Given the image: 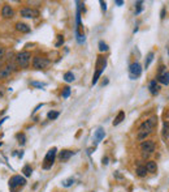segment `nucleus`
<instances>
[{"label":"nucleus","instance_id":"f257e3e1","mask_svg":"<svg viewBox=\"0 0 169 192\" xmlns=\"http://www.w3.org/2000/svg\"><path fill=\"white\" fill-rule=\"evenodd\" d=\"M31 60V54L29 51H22V52L17 54L16 56V61H17V66L21 68H27Z\"/></svg>","mask_w":169,"mask_h":192},{"label":"nucleus","instance_id":"f03ea898","mask_svg":"<svg viewBox=\"0 0 169 192\" xmlns=\"http://www.w3.org/2000/svg\"><path fill=\"white\" fill-rule=\"evenodd\" d=\"M56 152H57L56 148H52V149H49L48 152H47L46 157H44V161H43L44 170H48V169L52 167V165H53V162H55V158H56Z\"/></svg>","mask_w":169,"mask_h":192},{"label":"nucleus","instance_id":"7ed1b4c3","mask_svg":"<svg viewBox=\"0 0 169 192\" xmlns=\"http://www.w3.org/2000/svg\"><path fill=\"white\" fill-rule=\"evenodd\" d=\"M26 184V179L21 175H14L9 179V188L12 189V192H16L17 188H21Z\"/></svg>","mask_w":169,"mask_h":192},{"label":"nucleus","instance_id":"20e7f679","mask_svg":"<svg viewBox=\"0 0 169 192\" xmlns=\"http://www.w3.org/2000/svg\"><path fill=\"white\" fill-rule=\"evenodd\" d=\"M156 122H157V118H156V116H152V118H150L148 120L143 122L139 127V132H147V133H150V132L153 129V127L156 126Z\"/></svg>","mask_w":169,"mask_h":192},{"label":"nucleus","instance_id":"39448f33","mask_svg":"<svg viewBox=\"0 0 169 192\" xmlns=\"http://www.w3.org/2000/svg\"><path fill=\"white\" fill-rule=\"evenodd\" d=\"M140 75H142V66L138 61H135L129 68V77H130V80H137Z\"/></svg>","mask_w":169,"mask_h":192},{"label":"nucleus","instance_id":"423d86ee","mask_svg":"<svg viewBox=\"0 0 169 192\" xmlns=\"http://www.w3.org/2000/svg\"><path fill=\"white\" fill-rule=\"evenodd\" d=\"M49 64V60L46 58H40V56H35L33 59V67L35 69H43L46 68L47 66Z\"/></svg>","mask_w":169,"mask_h":192},{"label":"nucleus","instance_id":"0eeeda50","mask_svg":"<svg viewBox=\"0 0 169 192\" xmlns=\"http://www.w3.org/2000/svg\"><path fill=\"white\" fill-rule=\"evenodd\" d=\"M157 81L163 85H168L169 84V73L165 71V67L161 66L159 68V73H157Z\"/></svg>","mask_w":169,"mask_h":192},{"label":"nucleus","instance_id":"6e6552de","mask_svg":"<svg viewBox=\"0 0 169 192\" xmlns=\"http://www.w3.org/2000/svg\"><path fill=\"white\" fill-rule=\"evenodd\" d=\"M20 15L22 17H26V19H36V17H39V11L38 9H34V8H23L21 9Z\"/></svg>","mask_w":169,"mask_h":192},{"label":"nucleus","instance_id":"1a4fd4ad","mask_svg":"<svg viewBox=\"0 0 169 192\" xmlns=\"http://www.w3.org/2000/svg\"><path fill=\"white\" fill-rule=\"evenodd\" d=\"M140 150L146 154H151V153L155 152V144L151 140H146V141L140 142Z\"/></svg>","mask_w":169,"mask_h":192},{"label":"nucleus","instance_id":"9d476101","mask_svg":"<svg viewBox=\"0 0 169 192\" xmlns=\"http://www.w3.org/2000/svg\"><path fill=\"white\" fill-rule=\"evenodd\" d=\"M75 152H73V150H69V149H64L61 150V152L59 153V160L61 161V162H66V161H69L70 158L74 155Z\"/></svg>","mask_w":169,"mask_h":192},{"label":"nucleus","instance_id":"9b49d317","mask_svg":"<svg viewBox=\"0 0 169 192\" xmlns=\"http://www.w3.org/2000/svg\"><path fill=\"white\" fill-rule=\"evenodd\" d=\"M13 15H14V12H13V9L10 8V6H4L1 9V16L4 17V19H12Z\"/></svg>","mask_w":169,"mask_h":192},{"label":"nucleus","instance_id":"f8f14e48","mask_svg":"<svg viewBox=\"0 0 169 192\" xmlns=\"http://www.w3.org/2000/svg\"><path fill=\"white\" fill-rule=\"evenodd\" d=\"M104 136H105V132H104V129L101 128V127H99V128L95 131V133H94V140H95V142H99L100 140L104 139Z\"/></svg>","mask_w":169,"mask_h":192},{"label":"nucleus","instance_id":"ddd939ff","mask_svg":"<svg viewBox=\"0 0 169 192\" xmlns=\"http://www.w3.org/2000/svg\"><path fill=\"white\" fill-rule=\"evenodd\" d=\"M95 66H96V69H101V71H104V68H105V66H107L105 58H103V56H98Z\"/></svg>","mask_w":169,"mask_h":192},{"label":"nucleus","instance_id":"4468645a","mask_svg":"<svg viewBox=\"0 0 169 192\" xmlns=\"http://www.w3.org/2000/svg\"><path fill=\"white\" fill-rule=\"evenodd\" d=\"M148 88H150V92L151 94H157L159 90H160V86H159V84L156 82V80H152V81L150 82V85H148Z\"/></svg>","mask_w":169,"mask_h":192},{"label":"nucleus","instance_id":"2eb2a0df","mask_svg":"<svg viewBox=\"0 0 169 192\" xmlns=\"http://www.w3.org/2000/svg\"><path fill=\"white\" fill-rule=\"evenodd\" d=\"M16 29L18 30V32H21V33H30V26L29 25H26V24H23V22H17L16 24Z\"/></svg>","mask_w":169,"mask_h":192},{"label":"nucleus","instance_id":"dca6fc26","mask_svg":"<svg viewBox=\"0 0 169 192\" xmlns=\"http://www.w3.org/2000/svg\"><path fill=\"white\" fill-rule=\"evenodd\" d=\"M146 169H147V173H156V170H157L156 162L155 161H148L146 163Z\"/></svg>","mask_w":169,"mask_h":192},{"label":"nucleus","instance_id":"f3484780","mask_svg":"<svg viewBox=\"0 0 169 192\" xmlns=\"http://www.w3.org/2000/svg\"><path fill=\"white\" fill-rule=\"evenodd\" d=\"M10 73H12V69H10V67L1 68V69H0V79H7V77L10 76Z\"/></svg>","mask_w":169,"mask_h":192},{"label":"nucleus","instance_id":"a211bd4d","mask_svg":"<svg viewBox=\"0 0 169 192\" xmlns=\"http://www.w3.org/2000/svg\"><path fill=\"white\" fill-rule=\"evenodd\" d=\"M122 120H125V113L124 111H120V113L117 114V116L114 118V120H113V126H118Z\"/></svg>","mask_w":169,"mask_h":192},{"label":"nucleus","instance_id":"6ab92c4d","mask_svg":"<svg viewBox=\"0 0 169 192\" xmlns=\"http://www.w3.org/2000/svg\"><path fill=\"white\" fill-rule=\"evenodd\" d=\"M101 73H103V71H101V69H96V71H95V73H94V77H92V81H91L92 86H94V85L98 84V80L100 79Z\"/></svg>","mask_w":169,"mask_h":192},{"label":"nucleus","instance_id":"aec40b11","mask_svg":"<svg viewBox=\"0 0 169 192\" xmlns=\"http://www.w3.org/2000/svg\"><path fill=\"white\" fill-rule=\"evenodd\" d=\"M146 174H147V169H146V166H138L137 167V175L140 176V178H143V176H146Z\"/></svg>","mask_w":169,"mask_h":192},{"label":"nucleus","instance_id":"412c9836","mask_svg":"<svg viewBox=\"0 0 169 192\" xmlns=\"http://www.w3.org/2000/svg\"><path fill=\"white\" fill-rule=\"evenodd\" d=\"M163 137H164V139H168V137H169V122H164V126H163Z\"/></svg>","mask_w":169,"mask_h":192},{"label":"nucleus","instance_id":"4be33fe9","mask_svg":"<svg viewBox=\"0 0 169 192\" xmlns=\"http://www.w3.org/2000/svg\"><path fill=\"white\" fill-rule=\"evenodd\" d=\"M74 75H73V72H66V73L64 75V81L65 82H73L74 81Z\"/></svg>","mask_w":169,"mask_h":192},{"label":"nucleus","instance_id":"5701e85b","mask_svg":"<svg viewBox=\"0 0 169 192\" xmlns=\"http://www.w3.org/2000/svg\"><path fill=\"white\" fill-rule=\"evenodd\" d=\"M22 173L25 176H31V173H33V169H31L30 165H25L22 169Z\"/></svg>","mask_w":169,"mask_h":192},{"label":"nucleus","instance_id":"b1692460","mask_svg":"<svg viewBox=\"0 0 169 192\" xmlns=\"http://www.w3.org/2000/svg\"><path fill=\"white\" fill-rule=\"evenodd\" d=\"M73 183H74V178H68V179H65V180L61 182L62 187H65V188H68V187L73 186Z\"/></svg>","mask_w":169,"mask_h":192},{"label":"nucleus","instance_id":"393cba45","mask_svg":"<svg viewBox=\"0 0 169 192\" xmlns=\"http://www.w3.org/2000/svg\"><path fill=\"white\" fill-rule=\"evenodd\" d=\"M60 115L59 111H49L48 114H47V118L49 119V120H55V119H57Z\"/></svg>","mask_w":169,"mask_h":192},{"label":"nucleus","instance_id":"a878e982","mask_svg":"<svg viewBox=\"0 0 169 192\" xmlns=\"http://www.w3.org/2000/svg\"><path fill=\"white\" fill-rule=\"evenodd\" d=\"M152 59H153V52H148L147 58H146V61H144V68H146V69L150 67V64H151V61H152Z\"/></svg>","mask_w":169,"mask_h":192},{"label":"nucleus","instance_id":"bb28decb","mask_svg":"<svg viewBox=\"0 0 169 192\" xmlns=\"http://www.w3.org/2000/svg\"><path fill=\"white\" fill-rule=\"evenodd\" d=\"M108 45H107L105 42H104V41H100V42H99V51H100V52H105V51H108Z\"/></svg>","mask_w":169,"mask_h":192},{"label":"nucleus","instance_id":"cd10ccee","mask_svg":"<svg viewBox=\"0 0 169 192\" xmlns=\"http://www.w3.org/2000/svg\"><path fill=\"white\" fill-rule=\"evenodd\" d=\"M17 140L21 145H23L26 142V137H25V133H18L17 135Z\"/></svg>","mask_w":169,"mask_h":192},{"label":"nucleus","instance_id":"c85d7f7f","mask_svg":"<svg viewBox=\"0 0 169 192\" xmlns=\"http://www.w3.org/2000/svg\"><path fill=\"white\" fill-rule=\"evenodd\" d=\"M62 98H68L70 95V88L69 86H65L64 89H62Z\"/></svg>","mask_w":169,"mask_h":192},{"label":"nucleus","instance_id":"c756f323","mask_svg":"<svg viewBox=\"0 0 169 192\" xmlns=\"http://www.w3.org/2000/svg\"><path fill=\"white\" fill-rule=\"evenodd\" d=\"M142 4H143V1H137V3H135V7H137V11H135V15H139L140 12H142V9H143Z\"/></svg>","mask_w":169,"mask_h":192},{"label":"nucleus","instance_id":"7c9ffc66","mask_svg":"<svg viewBox=\"0 0 169 192\" xmlns=\"http://www.w3.org/2000/svg\"><path fill=\"white\" fill-rule=\"evenodd\" d=\"M147 136H148L147 132H139V133H138V140H139V141H144V140L147 139Z\"/></svg>","mask_w":169,"mask_h":192},{"label":"nucleus","instance_id":"2f4dec72","mask_svg":"<svg viewBox=\"0 0 169 192\" xmlns=\"http://www.w3.org/2000/svg\"><path fill=\"white\" fill-rule=\"evenodd\" d=\"M62 43H64V37H62L61 34H59L57 35V42L55 43V46H56V47H60Z\"/></svg>","mask_w":169,"mask_h":192},{"label":"nucleus","instance_id":"473e14b6","mask_svg":"<svg viewBox=\"0 0 169 192\" xmlns=\"http://www.w3.org/2000/svg\"><path fill=\"white\" fill-rule=\"evenodd\" d=\"M31 86L34 88H44L46 84L44 82H38V81H31Z\"/></svg>","mask_w":169,"mask_h":192},{"label":"nucleus","instance_id":"72a5a7b5","mask_svg":"<svg viewBox=\"0 0 169 192\" xmlns=\"http://www.w3.org/2000/svg\"><path fill=\"white\" fill-rule=\"evenodd\" d=\"M75 35H77L78 43H83V42H85V35H83V34H79V32H77V33H75Z\"/></svg>","mask_w":169,"mask_h":192},{"label":"nucleus","instance_id":"f704fd0d","mask_svg":"<svg viewBox=\"0 0 169 192\" xmlns=\"http://www.w3.org/2000/svg\"><path fill=\"white\" fill-rule=\"evenodd\" d=\"M100 6H101V9H103V12H105V11H107V3H105V1H103V0H101V1H100Z\"/></svg>","mask_w":169,"mask_h":192},{"label":"nucleus","instance_id":"c9c22d12","mask_svg":"<svg viewBox=\"0 0 169 192\" xmlns=\"http://www.w3.org/2000/svg\"><path fill=\"white\" fill-rule=\"evenodd\" d=\"M4 54H5V50H4V47H0V59L4 56Z\"/></svg>","mask_w":169,"mask_h":192},{"label":"nucleus","instance_id":"e433bc0d","mask_svg":"<svg viewBox=\"0 0 169 192\" xmlns=\"http://www.w3.org/2000/svg\"><path fill=\"white\" fill-rule=\"evenodd\" d=\"M114 4H116V6H118V7H121L122 4H124V1H122V0H116V1H114Z\"/></svg>","mask_w":169,"mask_h":192},{"label":"nucleus","instance_id":"4c0bfd02","mask_svg":"<svg viewBox=\"0 0 169 192\" xmlns=\"http://www.w3.org/2000/svg\"><path fill=\"white\" fill-rule=\"evenodd\" d=\"M161 19H164V17H165V8H163V9H161Z\"/></svg>","mask_w":169,"mask_h":192},{"label":"nucleus","instance_id":"58836bf2","mask_svg":"<svg viewBox=\"0 0 169 192\" xmlns=\"http://www.w3.org/2000/svg\"><path fill=\"white\" fill-rule=\"evenodd\" d=\"M103 165H108V157H104L103 158Z\"/></svg>","mask_w":169,"mask_h":192},{"label":"nucleus","instance_id":"ea45409f","mask_svg":"<svg viewBox=\"0 0 169 192\" xmlns=\"http://www.w3.org/2000/svg\"><path fill=\"white\" fill-rule=\"evenodd\" d=\"M7 119H8V116H4V118H3V119H1V120H0V126H1V124H3V123H4V122H5V120H7Z\"/></svg>","mask_w":169,"mask_h":192},{"label":"nucleus","instance_id":"a19ab883","mask_svg":"<svg viewBox=\"0 0 169 192\" xmlns=\"http://www.w3.org/2000/svg\"><path fill=\"white\" fill-rule=\"evenodd\" d=\"M0 69H1V61H0Z\"/></svg>","mask_w":169,"mask_h":192},{"label":"nucleus","instance_id":"79ce46f5","mask_svg":"<svg viewBox=\"0 0 169 192\" xmlns=\"http://www.w3.org/2000/svg\"><path fill=\"white\" fill-rule=\"evenodd\" d=\"M0 146H1V142H0Z\"/></svg>","mask_w":169,"mask_h":192}]
</instances>
